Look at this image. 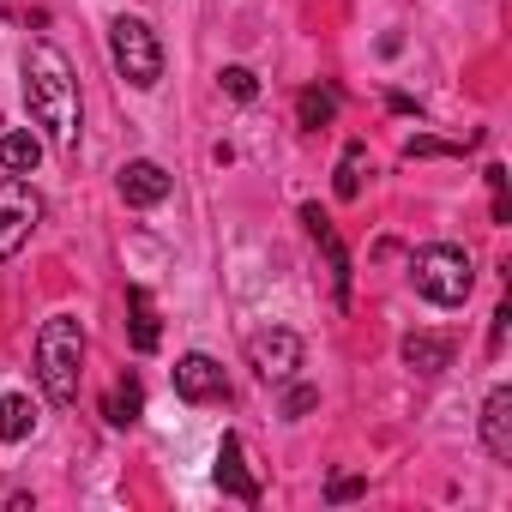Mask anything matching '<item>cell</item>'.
<instances>
[{
	"label": "cell",
	"mask_w": 512,
	"mask_h": 512,
	"mask_svg": "<svg viewBox=\"0 0 512 512\" xmlns=\"http://www.w3.org/2000/svg\"><path fill=\"white\" fill-rule=\"evenodd\" d=\"M410 284L422 302L434 308H464L470 290H476V266H470V253L452 247V241H428L410 253Z\"/></svg>",
	"instance_id": "3957f363"
},
{
	"label": "cell",
	"mask_w": 512,
	"mask_h": 512,
	"mask_svg": "<svg viewBox=\"0 0 512 512\" xmlns=\"http://www.w3.org/2000/svg\"><path fill=\"white\" fill-rule=\"evenodd\" d=\"M217 488L229 494V500H241V506H260V476H253V464H247V446H241V434H223L217 440Z\"/></svg>",
	"instance_id": "ba28073f"
},
{
	"label": "cell",
	"mask_w": 512,
	"mask_h": 512,
	"mask_svg": "<svg viewBox=\"0 0 512 512\" xmlns=\"http://www.w3.org/2000/svg\"><path fill=\"white\" fill-rule=\"evenodd\" d=\"M332 115H338V91H320V85H308V91H296V121H302L308 133H320V127H332Z\"/></svg>",
	"instance_id": "ac0fdd59"
},
{
	"label": "cell",
	"mask_w": 512,
	"mask_h": 512,
	"mask_svg": "<svg viewBox=\"0 0 512 512\" xmlns=\"http://www.w3.org/2000/svg\"><path fill=\"white\" fill-rule=\"evenodd\" d=\"M37 223H43V193L25 175H0V260H13L37 235Z\"/></svg>",
	"instance_id": "5b68a950"
},
{
	"label": "cell",
	"mask_w": 512,
	"mask_h": 512,
	"mask_svg": "<svg viewBox=\"0 0 512 512\" xmlns=\"http://www.w3.org/2000/svg\"><path fill=\"white\" fill-rule=\"evenodd\" d=\"M314 404H320V392H314V386H290V392H284V422H302Z\"/></svg>",
	"instance_id": "ffe728a7"
},
{
	"label": "cell",
	"mask_w": 512,
	"mask_h": 512,
	"mask_svg": "<svg viewBox=\"0 0 512 512\" xmlns=\"http://www.w3.org/2000/svg\"><path fill=\"white\" fill-rule=\"evenodd\" d=\"M109 61H115V73H121L133 91H157V85H163V43H157V31H151L145 19H133V13H121V19L109 25Z\"/></svg>",
	"instance_id": "277c9868"
},
{
	"label": "cell",
	"mask_w": 512,
	"mask_h": 512,
	"mask_svg": "<svg viewBox=\"0 0 512 512\" xmlns=\"http://www.w3.org/2000/svg\"><path fill=\"white\" fill-rule=\"evenodd\" d=\"M404 362L416 374H440V368H452V338L446 332H410L404 338Z\"/></svg>",
	"instance_id": "4fadbf2b"
},
{
	"label": "cell",
	"mask_w": 512,
	"mask_h": 512,
	"mask_svg": "<svg viewBox=\"0 0 512 512\" xmlns=\"http://www.w3.org/2000/svg\"><path fill=\"white\" fill-rule=\"evenodd\" d=\"M482 446L494 464H512V386H494L482 404Z\"/></svg>",
	"instance_id": "8fae6325"
},
{
	"label": "cell",
	"mask_w": 512,
	"mask_h": 512,
	"mask_svg": "<svg viewBox=\"0 0 512 512\" xmlns=\"http://www.w3.org/2000/svg\"><path fill=\"white\" fill-rule=\"evenodd\" d=\"M37 380L49 392V404H73L79 380H85V326L73 314H49L37 332Z\"/></svg>",
	"instance_id": "7a4b0ae2"
},
{
	"label": "cell",
	"mask_w": 512,
	"mask_h": 512,
	"mask_svg": "<svg viewBox=\"0 0 512 512\" xmlns=\"http://www.w3.org/2000/svg\"><path fill=\"white\" fill-rule=\"evenodd\" d=\"M302 223H308V235L320 241L326 266H332V296H338V308H350V253H344V241H338L332 217H326L320 205H302Z\"/></svg>",
	"instance_id": "30bf717a"
},
{
	"label": "cell",
	"mask_w": 512,
	"mask_h": 512,
	"mask_svg": "<svg viewBox=\"0 0 512 512\" xmlns=\"http://www.w3.org/2000/svg\"><path fill=\"white\" fill-rule=\"evenodd\" d=\"M482 175H488V187H494V223H512V205H506V169L488 163Z\"/></svg>",
	"instance_id": "44dd1931"
},
{
	"label": "cell",
	"mask_w": 512,
	"mask_h": 512,
	"mask_svg": "<svg viewBox=\"0 0 512 512\" xmlns=\"http://www.w3.org/2000/svg\"><path fill=\"white\" fill-rule=\"evenodd\" d=\"M127 314H133V320H127L133 350H139V356H151V350L163 344V326H157V302H151V290H139V284H133V290H127Z\"/></svg>",
	"instance_id": "7c38bea8"
},
{
	"label": "cell",
	"mask_w": 512,
	"mask_h": 512,
	"mask_svg": "<svg viewBox=\"0 0 512 512\" xmlns=\"http://www.w3.org/2000/svg\"><path fill=\"white\" fill-rule=\"evenodd\" d=\"M103 416H109L115 428H133V422L145 416V386H139L133 374H127V380H115V392L103 398Z\"/></svg>",
	"instance_id": "e0dca14e"
},
{
	"label": "cell",
	"mask_w": 512,
	"mask_h": 512,
	"mask_svg": "<svg viewBox=\"0 0 512 512\" xmlns=\"http://www.w3.org/2000/svg\"><path fill=\"white\" fill-rule=\"evenodd\" d=\"M31 434H37V404H31L25 392H7V398H0V440L19 446V440H31Z\"/></svg>",
	"instance_id": "9a60e30c"
},
{
	"label": "cell",
	"mask_w": 512,
	"mask_h": 512,
	"mask_svg": "<svg viewBox=\"0 0 512 512\" xmlns=\"http://www.w3.org/2000/svg\"><path fill=\"white\" fill-rule=\"evenodd\" d=\"M175 392H181L187 404H229V374H223V362H211L205 350H187V356L175 362Z\"/></svg>",
	"instance_id": "52a82bcc"
},
{
	"label": "cell",
	"mask_w": 512,
	"mask_h": 512,
	"mask_svg": "<svg viewBox=\"0 0 512 512\" xmlns=\"http://www.w3.org/2000/svg\"><path fill=\"white\" fill-rule=\"evenodd\" d=\"M374 175V157H368V145L362 139H350L344 145V157H338V175H332V193L338 199H362V181Z\"/></svg>",
	"instance_id": "5bb4252c"
},
{
	"label": "cell",
	"mask_w": 512,
	"mask_h": 512,
	"mask_svg": "<svg viewBox=\"0 0 512 512\" xmlns=\"http://www.w3.org/2000/svg\"><path fill=\"white\" fill-rule=\"evenodd\" d=\"M217 85H223V97H235V103H253V97H260V73H253V67H223Z\"/></svg>",
	"instance_id": "d6986e66"
},
{
	"label": "cell",
	"mask_w": 512,
	"mask_h": 512,
	"mask_svg": "<svg viewBox=\"0 0 512 512\" xmlns=\"http://www.w3.org/2000/svg\"><path fill=\"white\" fill-rule=\"evenodd\" d=\"M464 145H446V139H410L404 145V157H458Z\"/></svg>",
	"instance_id": "7402d4cb"
},
{
	"label": "cell",
	"mask_w": 512,
	"mask_h": 512,
	"mask_svg": "<svg viewBox=\"0 0 512 512\" xmlns=\"http://www.w3.org/2000/svg\"><path fill=\"white\" fill-rule=\"evenodd\" d=\"M169 187H175V175H169L157 157H133V163L121 169V199H127L133 211H151V205H163V199H169Z\"/></svg>",
	"instance_id": "9c48e42d"
},
{
	"label": "cell",
	"mask_w": 512,
	"mask_h": 512,
	"mask_svg": "<svg viewBox=\"0 0 512 512\" xmlns=\"http://www.w3.org/2000/svg\"><path fill=\"white\" fill-rule=\"evenodd\" d=\"M247 368L260 374L266 386H290V380H296V368H302V338H296V332H284V326L253 332V338H247Z\"/></svg>",
	"instance_id": "8992f818"
},
{
	"label": "cell",
	"mask_w": 512,
	"mask_h": 512,
	"mask_svg": "<svg viewBox=\"0 0 512 512\" xmlns=\"http://www.w3.org/2000/svg\"><path fill=\"white\" fill-rule=\"evenodd\" d=\"M362 488H368L362 476H332V488H326V500H338V506H344V500H356Z\"/></svg>",
	"instance_id": "603a6c76"
},
{
	"label": "cell",
	"mask_w": 512,
	"mask_h": 512,
	"mask_svg": "<svg viewBox=\"0 0 512 512\" xmlns=\"http://www.w3.org/2000/svg\"><path fill=\"white\" fill-rule=\"evenodd\" d=\"M25 109L55 151L79 145V73H73L67 49H55V43L25 49Z\"/></svg>",
	"instance_id": "6da1fadb"
},
{
	"label": "cell",
	"mask_w": 512,
	"mask_h": 512,
	"mask_svg": "<svg viewBox=\"0 0 512 512\" xmlns=\"http://www.w3.org/2000/svg\"><path fill=\"white\" fill-rule=\"evenodd\" d=\"M37 163H43L37 133H0V169L7 175H37Z\"/></svg>",
	"instance_id": "2e32d148"
}]
</instances>
